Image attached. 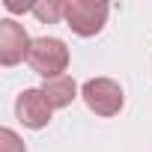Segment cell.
Returning a JSON list of instances; mask_svg holds the SVG:
<instances>
[{"label":"cell","mask_w":152,"mask_h":152,"mask_svg":"<svg viewBox=\"0 0 152 152\" xmlns=\"http://www.w3.org/2000/svg\"><path fill=\"white\" fill-rule=\"evenodd\" d=\"M27 66L36 75H42L45 81L63 78V72L69 69V48H66V42L57 39V36H39V39H33L30 54H27Z\"/></svg>","instance_id":"6da1fadb"},{"label":"cell","mask_w":152,"mask_h":152,"mask_svg":"<svg viewBox=\"0 0 152 152\" xmlns=\"http://www.w3.org/2000/svg\"><path fill=\"white\" fill-rule=\"evenodd\" d=\"M110 15V6L102 0H66V27L75 36H96L104 30Z\"/></svg>","instance_id":"7a4b0ae2"},{"label":"cell","mask_w":152,"mask_h":152,"mask_svg":"<svg viewBox=\"0 0 152 152\" xmlns=\"http://www.w3.org/2000/svg\"><path fill=\"white\" fill-rule=\"evenodd\" d=\"M81 99L96 116H116L125 104V93L113 78H90L81 87Z\"/></svg>","instance_id":"3957f363"},{"label":"cell","mask_w":152,"mask_h":152,"mask_svg":"<svg viewBox=\"0 0 152 152\" xmlns=\"http://www.w3.org/2000/svg\"><path fill=\"white\" fill-rule=\"evenodd\" d=\"M33 39L27 36V30L15 21V18H3L0 21V66H18L21 60H27Z\"/></svg>","instance_id":"277c9868"},{"label":"cell","mask_w":152,"mask_h":152,"mask_svg":"<svg viewBox=\"0 0 152 152\" xmlns=\"http://www.w3.org/2000/svg\"><path fill=\"white\" fill-rule=\"evenodd\" d=\"M51 113H54L51 102H48L45 93L36 90V87L24 90V93L15 99V116H18V122H21L24 128H33V131L45 128V125L51 122Z\"/></svg>","instance_id":"5b68a950"},{"label":"cell","mask_w":152,"mask_h":152,"mask_svg":"<svg viewBox=\"0 0 152 152\" xmlns=\"http://www.w3.org/2000/svg\"><path fill=\"white\" fill-rule=\"evenodd\" d=\"M39 90L45 93V99L51 102L54 110H63V107H69L75 99H78V84H75L69 75H63V78H54V81H45Z\"/></svg>","instance_id":"8992f818"},{"label":"cell","mask_w":152,"mask_h":152,"mask_svg":"<svg viewBox=\"0 0 152 152\" xmlns=\"http://www.w3.org/2000/svg\"><path fill=\"white\" fill-rule=\"evenodd\" d=\"M33 15L42 24L66 21V0H42V3H33Z\"/></svg>","instance_id":"52a82bcc"},{"label":"cell","mask_w":152,"mask_h":152,"mask_svg":"<svg viewBox=\"0 0 152 152\" xmlns=\"http://www.w3.org/2000/svg\"><path fill=\"white\" fill-rule=\"evenodd\" d=\"M0 152H27L24 140L12 128H0Z\"/></svg>","instance_id":"ba28073f"},{"label":"cell","mask_w":152,"mask_h":152,"mask_svg":"<svg viewBox=\"0 0 152 152\" xmlns=\"http://www.w3.org/2000/svg\"><path fill=\"white\" fill-rule=\"evenodd\" d=\"M9 12H33V6L30 3H15V0H6V3H3Z\"/></svg>","instance_id":"9c48e42d"}]
</instances>
